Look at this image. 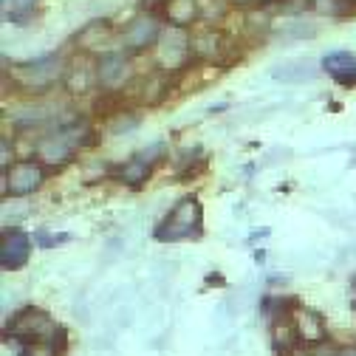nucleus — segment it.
<instances>
[{
	"label": "nucleus",
	"mask_w": 356,
	"mask_h": 356,
	"mask_svg": "<svg viewBox=\"0 0 356 356\" xmlns=\"http://www.w3.org/2000/svg\"><path fill=\"white\" fill-rule=\"evenodd\" d=\"M201 232H204V207L198 195H184L161 218V224L156 227L153 235L159 243H178V241L201 238Z\"/></svg>",
	"instance_id": "nucleus-1"
},
{
	"label": "nucleus",
	"mask_w": 356,
	"mask_h": 356,
	"mask_svg": "<svg viewBox=\"0 0 356 356\" xmlns=\"http://www.w3.org/2000/svg\"><path fill=\"white\" fill-rule=\"evenodd\" d=\"M85 122L74 119V122H65V124H57L54 130L42 133V136L34 142V153H37V161L49 164V167H63L71 161L74 150L82 145V133H85Z\"/></svg>",
	"instance_id": "nucleus-2"
},
{
	"label": "nucleus",
	"mask_w": 356,
	"mask_h": 356,
	"mask_svg": "<svg viewBox=\"0 0 356 356\" xmlns=\"http://www.w3.org/2000/svg\"><path fill=\"white\" fill-rule=\"evenodd\" d=\"M12 79L17 88L29 94H42L46 88H51L54 82H60L65 76V65H63V57L57 54H46V57H37V60H29V63H15L9 68Z\"/></svg>",
	"instance_id": "nucleus-3"
},
{
	"label": "nucleus",
	"mask_w": 356,
	"mask_h": 356,
	"mask_svg": "<svg viewBox=\"0 0 356 356\" xmlns=\"http://www.w3.org/2000/svg\"><path fill=\"white\" fill-rule=\"evenodd\" d=\"M60 334H63V328L46 314V311L34 308V305L17 311V314L12 317V323L6 325V337L17 339V342H23V345H26V342L54 339V337H60Z\"/></svg>",
	"instance_id": "nucleus-4"
},
{
	"label": "nucleus",
	"mask_w": 356,
	"mask_h": 356,
	"mask_svg": "<svg viewBox=\"0 0 356 356\" xmlns=\"http://www.w3.org/2000/svg\"><path fill=\"white\" fill-rule=\"evenodd\" d=\"M164 29H161V17L156 12H142L133 20H127V26L119 34V46L124 54H142L153 46H159Z\"/></svg>",
	"instance_id": "nucleus-5"
},
{
	"label": "nucleus",
	"mask_w": 356,
	"mask_h": 356,
	"mask_svg": "<svg viewBox=\"0 0 356 356\" xmlns=\"http://www.w3.org/2000/svg\"><path fill=\"white\" fill-rule=\"evenodd\" d=\"M46 181V167L37 159H26V161H15L9 170H3V195L12 198H26L31 193H37Z\"/></svg>",
	"instance_id": "nucleus-6"
},
{
	"label": "nucleus",
	"mask_w": 356,
	"mask_h": 356,
	"mask_svg": "<svg viewBox=\"0 0 356 356\" xmlns=\"http://www.w3.org/2000/svg\"><path fill=\"white\" fill-rule=\"evenodd\" d=\"M193 57V37L181 26H170L159 40V63L164 68H181Z\"/></svg>",
	"instance_id": "nucleus-7"
},
{
	"label": "nucleus",
	"mask_w": 356,
	"mask_h": 356,
	"mask_svg": "<svg viewBox=\"0 0 356 356\" xmlns=\"http://www.w3.org/2000/svg\"><path fill=\"white\" fill-rule=\"evenodd\" d=\"M97 79H99V88H105V91L124 88L133 79L130 57L124 51H105L102 57H97Z\"/></svg>",
	"instance_id": "nucleus-8"
},
{
	"label": "nucleus",
	"mask_w": 356,
	"mask_h": 356,
	"mask_svg": "<svg viewBox=\"0 0 356 356\" xmlns=\"http://www.w3.org/2000/svg\"><path fill=\"white\" fill-rule=\"evenodd\" d=\"M29 257H31V238L20 229L6 232L3 243H0V266L6 272H17L29 263Z\"/></svg>",
	"instance_id": "nucleus-9"
},
{
	"label": "nucleus",
	"mask_w": 356,
	"mask_h": 356,
	"mask_svg": "<svg viewBox=\"0 0 356 356\" xmlns=\"http://www.w3.org/2000/svg\"><path fill=\"white\" fill-rule=\"evenodd\" d=\"M63 85L68 88L71 94H85V91H91L94 85H99V79H97V60L91 63L88 57H79V63H71V65L65 68Z\"/></svg>",
	"instance_id": "nucleus-10"
},
{
	"label": "nucleus",
	"mask_w": 356,
	"mask_h": 356,
	"mask_svg": "<svg viewBox=\"0 0 356 356\" xmlns=\"http://www.w3.org/2000/svg\"><path fill=\"white\" fill-rule=\"evenodd\" d=\"M294 323H297V331H300V339L302 345H320L328 339V331H325V323L317 311H308V308H294Z\"/></svg>",
	"instance_id": "nucleus-11"
},
{
	"label": "nucleus",
	"mask_w": 356,
	"mask_h": 356,
	"mask_svg": "<svg viewBox=\"0 0 356 356\" xmlns=\"http://www.w3.org/2000/svg\"><path fill=\"white\" fill-rule=\"evenodd\" d=\"M150 172H153V164H150L147 153H142V156H133L124 164H119L113 175H116V181H122L127 187H142L150 178Z\"/></svg>",
	"instance_id": "nucleus-12"
},
{
	"label": "nucleus",
	"mask_w": 356,
	"mask_h": 356,
	"mask_svg": "<svg viewBox=\"0 0 356 356\" xmlns=\"http://www.w3.org/2000/svg\"><path fill=\"white\" fill-rule=\"evenodd\" d=\"M159 17H164L170 26L187 29L198 17V3H195V0H161Z\"/></svg>",
	"instance_id": "nucleus-13"
},
{
	"label": "nucleus",
	"mask_w": 356,
	"mask_h": 356,
	"mask_svg": "<svg viewBox=\"0 0 356 356\" xmlns=\"http://www.w3.org/2000/svg\"><path fill=\"white\" fill-rule=\"evenodd\" d=\"M320 74V68L311 63V60H291V63H283L272 71V76L277 82H291V85H300V82H311Z\"/></svg>",
	"instance_id": "nucleus-14"
},
{
	"label": "nucleus",
	"mask_w": 356,
	"mask_h": 356,
	"mask_svg": "<svg viewBox=\"0 0 356 356\" xmlns=\"http://www.w3.org/2000/svg\"><path fill=\"white\" fill-rule=\"evenodd\" d=\"M190 37H193V57H207V60H212V57H218L220 54V42H224V34H220L218 29H198V31H190Z\"/></svg>",
	"instance_id": "nucleus-15"
},
{
	"label": "nucleus",
	"mask_w": 356,
	"mask_h": 356,
	"mask_svg": "<svg viewBox=\"0 0 356 356\" xmlns=\"http://www.w3.org/2000/svg\"><path fill=\"white\" fill-rule=\"evenodd\" d=\"M91 37L97 40V46H102V42H111V23L108 20H97V23H88L79 34H76V42H79V49H91L94 42ZM105 49V46H102Z\"/></svg>",
	"instance_id": "nucleus-16"
},
{
	"label": "nucleus",
	"mask_w": 356,
	"mask_h": 356,
	"mask_svg": "<svg viewBox=\"0 0 356 356\" xmlns=\"http://www.w3.org/2000/svg\"><path fill=\"white\" fill-rule=\"evenodd\" d=\"M65 334V331H63ZM60 334V337H63ZM63 348V345H60ZM60 348H57V337L54 339H42V342H26L20 348L17 356H60Z\"/></svg>",
	"instance_id": "nucleus-17"
},
{
	"label": "nucleus",
	"mask_w": 356,
	"mask_h": 356,
	"mask_svg": "<svg viewBox=\"0 0 356 356\" xmlns=\"http://www.w3.org/2000/svg\"><path fill=\"white\" fill-rule=\"evenodd\" d=\"M6 9H12V20H29L37 9V0H6Z\"/></svg>",
	"instance_id": "nucleus-18"
},
{
	"label": "nucleus",
	"mask_w": 356,
	"mask_h": 356,
	"mask_svg": "<svg viewBox=\"0 0 356 356\" xmlns=\"http://www.w3.org/2000/svg\"><path fill=\"white\" fill-rule=\"evenodd\" d=\"M289 26H291L289 31L280 29V37H283V40H305V37H314V34H317V29L308 26V23H289Z\"/></svg>",
	"instance_id": "nucleus-19"
},
{
	"label": "nucleus",
	"mask_w": 356,
	"mask_h": 356,
	"mask_svg": "<svg viewBox=\"0 0 356 356\" xmlns=\"http://www.w3.org/2000/svg\"><path fill=\"white\" fill-rule=\"evenodd\" d=\"M350 305H353V311H356V277H353V283H350Z\"/></svg>",
	"instance_id": "nucleus-20"
},
{
	"label": "nucleus",
	"mask_w": 356,
	"mask_h": 356,
	"mask_svg": "<svg viewBox=\"0 0 356 356\" xmlns=\"http://www.w3.org/2000/svg\"><path fill=\"white\" fill-rule=\"evenodd\" d=\"M339 356H356V350H350V353H339Z\"/></svg>",
	"instance_id": "nucleus-21"
},
{
	"label": "nucleus",
	"mask_w": 356,
	"mask_h": 356,
	"mask_svg": "<svg viewBox=\"0 0 356 356\" xmlns=\"http://www.w3.org/2000/svg\"><path fill=\"white\" fill-rule=\"evenodd\" d=\"M232 3H249V0H232Z\"/></svg>",
	"instance_id": "nucleus-22"
}]
</instances>
